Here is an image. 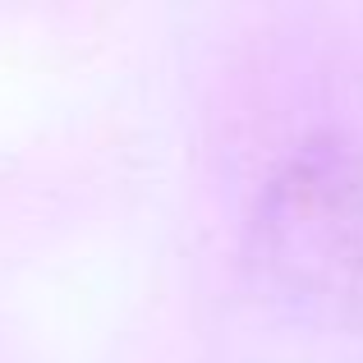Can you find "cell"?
<instances>
[{
    "label": "cell",
    "mask_w": 363,
    "mask_h": 363,
    "mask_svg": "<svg viewBox=\"0 0 363 363\" xmlns=\"http://www.w3.org/2000/svg\"><path fill=\"white\" fill-rule=\"evenodd\" d=\"M262 267L308 308L340 313L363 299V161L322 138L299 147L257 207Z\"/></svg>",
    "instance_id": "obj_1"
}]
</instances>
